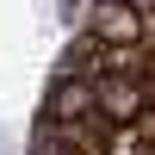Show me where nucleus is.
Instances as JSON below:
<instances>
[{
    "label": "nucleus",
    "instance_id": "3",
    "mask_svg": "<svg viewBox=\"0 0 155 155\" xmlns=\"http://www.w3.org/2000/svg\"><path fill=\"white\" fill-rule=\"evenodd\" d=\"M130 12H143V19H155V0H124Z\"/></svg>",
    "mask_w": 155,
    "mask_h": 155
},
{
    "label": "nucleus",
    "instance_id": "2",
    "mask_svg": "<svg viewBox=\"0 0 155 155\" xmlns=\"http://www.w3.org/2000/svg\"><path fill=\"white\" fill-rule=\"evenodd\" d=\"M44 118H56V124H99V93H93V81H68V74H56V81H50Z\"/></svg>",
    "mask_w": 155,
    "mask_h": 155
},
{
    "label": "nucleus",
    "instance_id": "1",
    "mask_svg": "<svg viewBox=\"0 0 155 155\" xmlns=\"http://www.w3.org/2000/svg\"><path fill=\"white\" fill-rule=\"evenodd\" d=\"M87 37H93L99 50H137V44H149V19L130 12L124 0H93V12H87Z\"/></svg>",
    "mask_w": 155,
    "mask_h": 155
}]
</instances>
